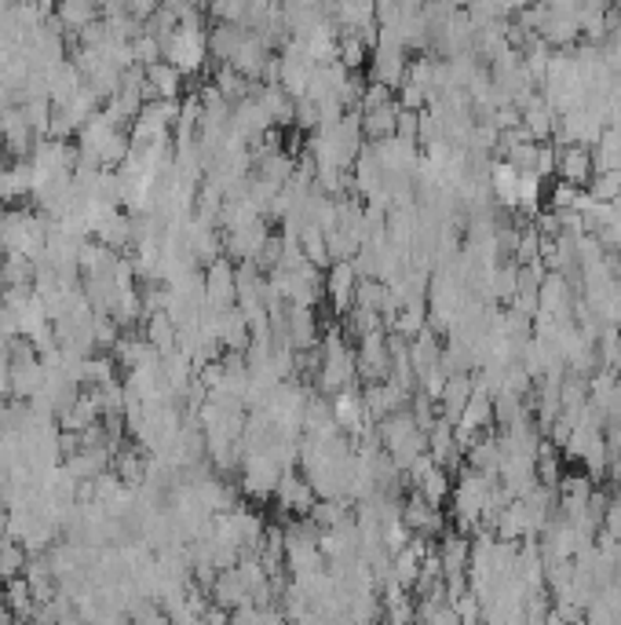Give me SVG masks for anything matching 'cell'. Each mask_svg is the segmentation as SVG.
I'll return each mask as SVG.
<instances>
[{"label":"cell","mask_w":621,"mask_h":625,"mask_svg":"<svg viewBox=\"0 0 621 625\" xmlns=\"http://www.w3.org/2000/svg\"><path fill=\"white\" fill-rule=\"evenodd\" d=\"M19 567H23V552L12 541H0V578H15Z\"/></svg>","instance_id":"cell-1"},{"label":"cell","mask_w":621,"mask_h":625,"mask_svg":"<svg viewBox=\"0 0 621 625\" xmlns=\"http://www.w3.org/2000/svg\"><path fill=\"white\" fill-rule=\"evenodd\" d=\"M563 176H566V180H574V183H582L585 176H588V154L585 151H566Z\"/></svg>","instance_id":"cell-2"}]
</instances>
